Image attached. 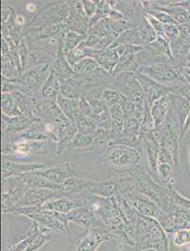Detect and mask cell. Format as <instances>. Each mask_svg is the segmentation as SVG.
<instances>
[{
  "label": "cell",
  "instance_id": "cell-1",
  "mask_svg": "<svg viewBox=\"0 0 190 251\" xmlns=\"http://www.w3.org/2000/svg\"><path fill=\"white\" fill-rule=\"evenodd\" d=\"M135 234L136 251H169L166 232L156 219L139 214L138 222L135 227Z\"/></svg>",
  "mask_w": 190,
  "mask_h": 251
},
{
  "label": "cell",
  "instance_id": "cell-2",
  "mask_svg": "<svg viewBox=\"0 0 190 251\" xmlns=\"http://www.w3.org/2000/svg\"><path fill=\"white\" fill-rule=\"evenodd\" d=\"M122 195L126 198L128 201L133 205V207L139 213V214L146 217L156 219L161 224V226H163L166 233L172 232L174 224V217L172 212L166 213L150 198L135 191H128Z\"/></svg>",
  "mask_w": 190,
  "mask_h": 251
},
{
  "label": "cell",
  "instance_id": "cell-3",
  "mask_svg": "<svg viewBox=\"0 0 190 251\" xmlns=\"http://www.w3.org/2000/svg\"><path fill=\"white\" fill-rule=\"evenodd\" d=\"M129 191H135L136 193L145 195L146 197L150 198L152 201H154L162 210L168 213L169 207H170L168 188L165 187L164 185L159 184L144 169L143 166L138 167L133 188Z\"/></svg>",
  "mask_w": 190,
  "mask_h": 251
},
{
  "label": "cell",
  "instance_id": "cell-4",
  "mask_svg": "<svg viewBox=\"0 0 190 251\" xmlns=\"http://www.w3.org/2000/svg\"><path fill=\"white\" fill-rule=\"evenodd\" d=\"M102 155L114 171L136 168L141 166L143 162L139 150L125 145H109Z\"/></svg>",
  "mask_w": 190,
  "mask_h": 251
},
{
  "label": "cell",
  "instance_id": "cell-5",
  "mask_svg": "<svg viewBox=\"0 0 190 251\" xmlns=\"http://www.w3.org/2000/svg\"><path fill=\"white\" fill-rule=\"evenodd\" d=\"M107 87L117 90L129 100L143 105L145 101V94L136 77V73L123 72L117 75H112V77L106 82Z\"/></svg>",
  "mask_w": 190,
  "mask_h": 251
},
{
  "label": "cell",
  "instance_id": "cell-6",
  "mask_svg": "<svg viewBox=\"0 0 190 251\" xmlns=\"http://www.w3.org/2000/svg\"><path fill=\"white\" fill-rule=\"evenodd\" d=\"M29 220L36 221L40 226L51 232H57L61 234H71L67 214H61L51 211H41L36 214L27 216Z\"/></svg>",
  "mask_w": 190,
  "mask_h": 251
},
{
  "label": "cell",
  "instance_id": "cell-7",
  "mask_svg": "<svg viewBox=\"0 0 190 251\" xmlns=\"http://www.w3.org/2000/svg\"><path fill=\"white\" fill-rule=\"evenodd\" d=\"M51 141H29L20 140L11 147L2 150V154L6 156H30V155H47L51 150Z\"/></svg>",
  "mask_w": 190,
  "mask_h": 251
},
{
  "label": "cell",
  "instance_id": "cell-8",
  "mask_svg": "<svg viewBox=\"0 0 190 251\" xmlns=\"http://www.w3.org/2000/svg\"><path fill=\"white\" fill-rule=\"evenodd\" d=\"M114 239L106 226H93L77 242L73 251H97L103 243Z\"/></svg>",
  "mask_w": 190,
  "mask_h": 251
},
{
  "label": "cell",
  "instance_id": "cell-9",
  "mask_svg": "<svg viewBox=\"0 0 190 251\" xmlns=\"http://www.w3.org/2000/svg\"><path fill=\"white\" fill-rule=\"evenodd\" d=\"M69 6L70 13L64 25L65 28L86 37L90 25L89 19L84 13L82 1H70Z\"/></svg>",
  "mask_w": 190,
  "mask_h": 251
},
{
  "label": "cell",
  "instance_id": "cell-10",
  "mask_svg": "<svg viewBox=\"0 0 190 251\" xmlns=\"http://www.w3.org/2000/svg\"><path fill=\"white\" fill-rule=\"evenodd\" d=\"M35 173L57 185H62L68 178L75 176L74 166L70 163L46 167L44 169L35 171Z\"/></svg>",
  "mask_w": 190,
  "mask_h": 251
},
{
  "label": "cell",
  "instance_id": "cell-11",
  "mask_svg": "<svg viewBox=\"0 0 190 251\" xmlns=\"http://www.w3.org/2000/svg\"><path fill=\"white\" fill-rule=\"evenodd\" d=\"M47 166L43 163H17L11 160L10 157L3 155L2 160V179L9 178L11 176L22 175L27 173L35 172L46 168Z\"/></svg>",
  "mask_w": 190,
  "mask_h": 251
},
{
  "label": "cell",
  "instance_id": "cell-12",
  "mask_svg": "<svg viewBox=\"0 0 190 251\" xmlns=\"http://www.w3.org/2000/svg\"><path fill=\"white\" fill-rule=\"evenodd\" d=\"M62 197L57 191L51 189H29L14 208L40 206L47 201Z\"/></svg>",
  "mask_w": 190,
  "mask_h": 251
},
{
  "label": "cell",
  "instance_id": "cell-13",
  "mask_svg": "<svg viewBox=\"0 0 190 251\" xmlns=\"http://www.w3.org/2000/svg\"><path fill=\"white\" fill-rule=\"evenodd\" d=\"M66 214L71 223H76L78 225L86 227L87 229L93 226H105L100 217L93 213L87 206L78 207Z\"/></svg>",
  "mask_w": 190,
  "mask_h": 251
},
{
  "label": "cell",
  "instance_id": "cell-14",
  "mask_svg": "<svg viewBox=\"0 0 190 251\" xmlns=\"http://www.w3.org/2000/svg\"><path fill=\"white\" fill-rule=\"evenodd\" d=\"M136 77L139 80L140 84L144 91L145 99L149 102L151 107L157 100L173 92L172 90L166 88L165 86L157 83L156 81L152 80V78L140 73H136Z\"/></svg>",
  "mask_w": 190,
  "mask_h": 251
},
{
  "label": "cell",
  "instance_id": "cell-15",
  "mask_svg": "<svg viewBox=\"0 0 190 251\" xmlns=\"http://www.w3.org/2000/svg\"><path fill=\"white\" fill-rule=\"evenodd\" d=\"M60 84V95L70 100H80L83 97L84 88L87 83L84 79L74 77H62L58 76Z\"/></svg>",
  "mask_w": 190,
  "mask_h": 251
},
{
  "label": "cell",
  "instance_id": "cell-16",
  "mask_svg": "<svg viewBox=\"0 0 190 251\" xmlns=\"http://www.w3.org/2000/svg\"><path fill=\"white\" fill-rule=\"evenodd\" d=\"M103 90L104 88L100 83L87 81V83L85 85L83 98L85 99V100L88 102L89 105L92 107L93 112H94V116L102 113L103 111L108 110V108L106 107L104 100H103Z\"/></svg>",
  "mask_w": 190,
  "mask_h": 251
},
{
  "label": "cell",
  "instance_id": "cell-17",
  "mask_svg": "<svg viewBox=\"0 0 190 251\" xmlns=\"http://www.w3.org/2000/svg\"><path fill=\"white\" fill-rule=\"evenodd\" d=\"M169 98L171 101L172 111L181 129V140H182V133H183L185 125L187 123V120L190 116V101L178 93H170Z\"/></svg>",
  "mask_w": 190,
  "mask_h": 251
},
{
  "label": "cell",
  "instance_id": "cell-18",
  "mask_svg": "<svg viewBox=\"0 0 190 251\" xmlns=\"http://www.w3.org/2000/svg\"><path fill=\"white\" fill-rule=\"evenodd\" d=\"M87 57L95 59L104 70L112 75L116 64L119 62V56L114 49H108L106 50H93L86 48Z\"/></svg>",
  "mask_w": 190,
  "mask_h": 251
},
{
  "label": "cell",
  "instance_id": "cell-19",
  "mask_svg": "<svg viewBox=\"0 0 190 251\" xmlns=\"http://www.w3.org/2000/svg\"><path fill=\"white\" fill-rule=\"evenodd\" d=\"M172 55V63L175 68L186 63V59L190 50V42L181 37L180 35L169 42Z\"/></svg>",
  "mask_w": 190,
  "mask_h": 251
},
{
  "label": "cell",
  "instance_id": "cell-20",
  "mask_svg": "<svg viewBox=\"0 0 190 251\" xmlns=\"http://www.w3.org/2000/svg\"><path fill=\"white\" fill-rule=\"evenodd\" d=\"M87 191L95 196L105 199H111L118 193L117 185L113 176L102 180H92Z\"/></svg>",
  "mask_w": 190,
  "mask_h": 251
},
{
  "label": "cell",
  "instance_id": "cell-21",
  "mask_svg": "<svg viewBox=\"0 0 190 251\" xmlns=\"http://www.w3.org/2000/svg\"><path fill=\"white\" fill-rule=\"evenodd\" d=\"M59 95H60V84H59L58 75L52 69L51 75L40 89L39 96L43 100L50 104H54L56 103Z\"/></svg>",
  "mask_w": 190,
  "mask_h": 251
},
{
  "label": "cell",
  "instance_id": "cell-22",
  "mask_svg": "<svg viewBox=\"0 0 190 251\" xmlns=\"http://www.w3.org/2000/svg\"><path fill=\"white\" fill-rule=\"evenodd\" d=\"M91 181L92 179H86V178L73 176L68 178L63 184L60 186L58 193L63 197L75 196L87 191L91 184Z\"/></svg>",
  "mask_w": 190,
  "mask_h": 251
},
{
  "label": "cell",
  "instance_id": "cell-23",
  "mask_svg": "<svg viewBox=\"0 0 190 251\" xmlns=\"http://www.w3.org/2000/svg\"><path fill=\"white\" fill-rule=\"evenodd\" d=\"M171 108V101L169 98V94L160 98L155 101L151 107L152 118L154 121L155 126H160L165 122Z\"/></svg>",
  "mask_w": 190,
  "mask_h": 251
},
{
  "label": "cell",
  "instance_id": "cell-24",
  "mask_svg": "<svg viewBox=\"0 0 190 251\" xmlns=\"http://www.w3.org/2000/svg\"><path fill=\"white\" fill-rule=\"evenodd\" d=\"M31 222H32V225L30 226V228L21 238L18 239L14 243L9 242L7 246L8 251H25L28 248V246L34 241V239L38 236L39 233L41 232L40 225L36 221L31 220Z\"/></svg>",
  "mask_w": 190,
  "mask_h": 251
},
{
  "label": "cell",
  "instance_id": "cell-25",
  "mask_svg": "<svg viewBox=\"0 0 190 251\" xmlns=\"http://www.w3.org/2000/svg\"><path fill=\"white\" fill-rule=\"evenodd\" d=\"M56 104L69 120L76 123L77 119L81 115L79 100L65 99L61 95H59L57 98V100H56Z\"/></svg>",
  "mask_w": 190,
  "mask_h": 251
},
{
  "label": "cell",
  "instance_id": "cell-26",
  "mask_svg": "<svg viewBox=\"0 0 190 251\" xmlns=\"http://www.w3.org/2000/svg\"><path fill=\"white\" fill-rule=\"evenodd\" d=\"M52 69L55 71V73L58 76L80 78L75 74L73 67L69 64L68 61L66 60L65 55L61 50L58 51V53L56 54V56L54 58V61L52 63Z\"/></svg>",
  "mask_w": 190,
  "mask_h": 251
},
{
  "label": "cell",
  "instance_id": "cell-27",
  "mask_svg": "<svg viewBox=\"0 0 190 251\" xmlns=\"http://www.w3.org/2000/svg\"><path fill=\"white\" fill-rule=\"evenodd\" d=\"M140 68L139 61L137 54H127L120 57L119 62L116 64L112 75H117L123 72L137 73Z\"/></svg>",
  "mask_w": 190,
  "mask_h": 251
},
{
  "label": "cell",
  "instance_id": "cell-28",
  "mask_svg": "<svg viewBox=\"0 0 190 251\" xmlns=\"http://www.w3.org/2000/svg\"><path fill=\"white\" fill-rule=\"evenodd\" d=\"M109 113L112 121V133L114 134V139L118 138L123 132L126 121L123 109L120 104H117L109 108Z\"/></svg>",
  "mask_w": 190,
  "mask_h": 251
},
{
  "label": "cell",
  "instance_id": "cell-29",
  "mask_svg": "<svg viewBox=\"0 0 190 251\" xmlns=\"http://www.w3.org/2000/svg\"><path fill=\"white\" fill-rule=\"evenodd\" d=\"M145 50L153 56L166 57L172 61V55L170 50L169 42L162 36H158L155 41L145 47Z\"/></svg>",
  "mask_w": 190,
  "mask_h": 251
},
{
  "label": "cell",
  "instance_id": "cell-30",
  "mask_svg": "<svg viewBox=\"0 0 190 251\" xmlns=\"http://www.w3.org/2000/svg\"><path fill=\"white\" fill-rule=\"evenodd\" d=\"M85 38L86 37L74 31L66 30L61 40L60 50L62 51L63 54H66L78 48L85 40Z\"/></svg>",
  "mask_w": 190,
  "mask_h": 251
},
{
  "label": "cell",
  "instance_id": "cell-31",
  "mask_svg": "<svg viewBox=\"0 0 190 251\" xmlns=\"http://www.w3.org/2000/svg\"><path fill=\"white\" fill-rule=\"evenodd\" d=\"M2 114L9 117L25 116L20 111L17 103L11 93H2Z\"/></svg>",
  "mask_w": 190,
  "mask_h": 251
},
{
  "label": "cell",
  "instance_id": "cell-32",
  "mask_svg": "<svg viewBox=\"0 0 190 251\" xmlns=\"http://www.w3.org/2000/svg\"><path fill=\"white\" fill-rule=\"evenodd\" d=\"M112 34H113V32H112L111 27L109 25V20H108V18H106V19H102L98 23H96L95 25H92L89 28L87 36L102 39V38L110 36Z\"/></svg>",
  "mask_w": 190,
  "mask_h": 251
},
{
  "label": "cell",
  "instance_id": "cell-33",
  "mask_svg": "<svg viewBox=\"0 0 190 251\" xmlns=\"http://www.w3.org/2000/svg\"><path fill=\"white\" fill-rule=\"evenodd\" d=\"M80 132L83 133H94L99 129V126L95 117H88L84 115H80L76 121Z\"/></svg>",
  "mask_w": 190,
  "mask_h": 251
},
{
  "label": "cell",
  "instance_id": "cell-34",
  "mask_svg": "<svg viewBox=\"0 0 190 251\" xmlns=\"http://www.w3.org/2000/svg\"><path fill=\"white\" fill-rule=\"evenodd\" d=\"M122 98H123V95L115 89L105 87L103 90V100L108 109L114 105L120 104Z\"/></svg>",
  "mask_w": 190,
  "mask_h": 251
},
{
  "label": "cell",
  "instance_id": "cell-35",
  "mask_svg": "<svg viewBox=\"0 0 190 251\" xmlns=\"http://www.w3.org/2000/svg\"><path fill=\"white\" fill-rule=\"evenodd\" d=\"M111 10H112V8H111L110 4L108 3V1H104V0L98 1V10L96 12V14L89 21L90 27L102 19L108 18V15L111 12Z\"/></svg>",
  "mask_w": 190,
  "mask_h": 251
},
{
  "label": "cell",
  "instance_id": "cell-36",
  "mask_svg": "<svg viewBox=\"0 0 190 251\" xmlns=\"http://www.w3.org/2000/svg\"><path fill=\"white\" fill-rule=\"evenodd\" d=\"M51 233L50 232H45L41 231L38 234V236L34 239V241L28 246V248L25 251H38L44 248L47 244L51 242Z\"/></svg>",
  "mask_w": 190,
  "mask_h": 251
},
{
  "label": "cell",
  "instance_id": "cell-37",
  "mask_svg": "<svg viewBox=\"0 0 190 251\" xmlns=\"http://www.w3.org/2000/svg\"><path fill=\"white\" fill-rule=\"evenodd\" d=\"M173 244L176 247H184L190 244V228H181L174 232Z\"/></svg>",
  "mask_w": 190,
  "mask_h": 251
},
{
  "label": "cell",
  "instance_id": "cell-38",
  "mask_svg": "<svg viewBox=\"0 0 190 251\" xmlns=\"http://www.w3.org/2000/svg\"><path fill=\"white\" fill-rule=\"evenodd\" d=\"M149 14H151L154 18H156L158 21H160L162 24L164 25H169V24H175V21L173 20V18L168 14V13L160 11V10H152L150 12H148Z\"/></svg>",
  "mask_w": 190,
  "mask_h": 251
},
{
  "label": "cell",
  "instance_id": "cell-39",
  "mask_svg": "<svg viewBox=\"0 0 190 251\" xmlns=\"http://www.w3.org/2000/svg\"><path fill=\"white\" fill-rule=\"evenodd\" d=\"M145 18L148 21V23L152 25L155 32L158 36L165 37V25L162 24L160 21H158L156 18H154L151 14L145 13Z\"/></svg>",
  "mask_w": 190,
  "mask_h": 251
},
{
  "label": "cell",
  "instance_id": "cell-40",
  "mask_svg": "<svg viewBox=\"0 0 190 251\" xmlns=\"http://www.w3.org/2000/svg\"><path fill=\"white\" fill-rule=\"evenodd\" d=\"M83 4V9L85 15L90 21V19L96 14V12L98 10V1H91V0H85L82 1Z\"/></svg>",
  "mask_w": 190,
  "mask_h": 251
},
{
  "label": "cell",
  "instance_id": "cell-41",
  "mask_svg": "<svg viewBox=\"0 0 190 251\" xmlns=\"http://www.w3.org/2000/svg\"><path fill=\"white\" fill-rule=\"evenodd\" d=\"M177 70L178 75L185 84L190 86V63H185L184 65L175 68Z\"/></svg>",
  "mask_w": 190,
  "mask_h": 251
},
{
  "label": "cell",
  "instance_id": "cell-42",
  "mask_svg": "<svg viewBox=\"0 0 190 251\" xmlns=\"http://www.w3.org/2000/svg\"><path fill=\"white\" fill-rule=\"evenodd\" d=\"M179 35H180V30L177 25L175 24L165 25V38L168 42L174 40Z\"/></svg>",
  "mask_w": 190,
  "mask_h": 251
},
{
  "label": "cell",
  "instance_id": "cell-43",
  "mask_svg": "<svg viewBox=\"0 0 190 251\" xmlns=\"http://www.w3.org/2000/svg\"><path fill=\"white\" fill-rule=\"evenodd\" d=\"M190 129V116H189V118H188V120H187V123H186V125H185V127H184V130H183V133H182V142H183V140L185 139L186 137V135L188 134V132H189V130Z\"/></svg>",
  "mask_w": 190,
  "mask_h": 251
},
{
  "label": "cell",
  "instance_id": "cell-44",
  "mask_svg": "<svg viewBox=\"0 0 190 251\" xmlns=\"http://www.w3.org/2000/svg\"><path fill=\"white\" fill-rule=\"evenodd\" d=\"M14 20H15L16 25H18V26H21V25L25 24V18L22 15H20V14H16L15 17H14Z\"/></svg>",
  "mask_w": 190,
  "mask_h": 251
},
{
  "label": "cell",
  "instance_id": "cell-45",
  "mask_svg": "<svg viewBox=\"0 0 190 251\" xmlns=\"http://www.w3.org/2000/svg\"><path fill=\"white\" fill-rule=\"evenodd\" d=\"M26 10L28 13H34V12H36L37 7L34 3H27V4H26Z\"/></svg>",
  "mask_w": 190,
  "mask_h": 251
},
{
  "label": "cell",
  "instance_id": "cell-46",
  "mask_svg": "<svg viewBox=\"0 0 190 251\" xmlns=\"http://www.w3.org/2000/svg\"><path fill=\"white\" fill-rule=\"evenodd\" d=\"M190 63V53H189V55H188V57H187V59H186V63Z\"/></svg>",
  "mask_w": 190,
  "mask_h": 251
},
{
  "label": "cell",
  "instance_id": "cell-47",
  "mask_svg": "<svg viewBox=\"0 0 190 251\" xmlns=\"http://www.w3.org/2000/svg\"><path fill=\"white\" fill-rule=\"evenodd\" d=\"M188 151H189V159H190V143L188 146Z\"/></svg>",
  "mask_w": 190,
  "mask_h": 251
},
{
  "label": "cell",
  "instance_id": "cell-48",
  "mask_svg": "<svg viewBox=\"0 0 190 251\" xmlns=\"http://www.w3.org/2000/svg\"><path fill=\"white\" fill-rule=\"evenodd\" d=\"M189 13H190V10H189Z\"/></svg>",
  "mask_w": 190,
  "mask_h": 251
},
{
  "label": "cell",
  "instance_id": "cell-49",
  "mask_svg": "<svg viewBox=\"0 0 190 251\" xmlns=\"http://www.w3.org/2000/svg\"></svg>",
  "mask_w": 190,
  "mask_h": 251
}]
</instances>
